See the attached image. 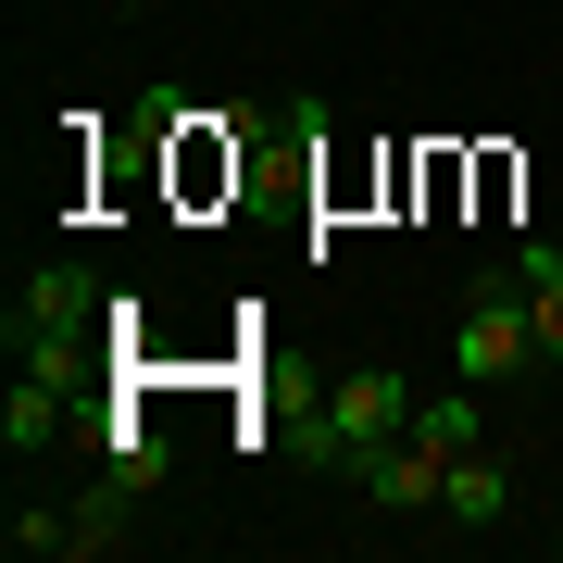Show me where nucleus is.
I'll return each instance as SVG.
<instances>
[{"instance_id": "1", "label": "nucleus", "mask_w": 563, "mask_h": 563, "mask_svg": "<svg viewBox=\"0 0 563 563\" xmlns=\"http://www.w3.org/2000/svg\"><path fill=\"white\" fill-rule=\"evenodd\" d=\"M401 426H413V376H401V363H351V376L325 388V413L301 426V451L339 463V476H363V463L401 439Z\"/></svg>"}, {"instance_id": "2", "label": "nucleus", "mask_w": 563, "mask_h": 563, "mask_svg": "<svg viewBox=\"0 0 563 563\" xmlns=\"http://www.w3.org/2000/svg\"><path fill=\"white\" fill-rule=\"evenodd\" d=\"M526 363H551V351H539V313H526V288L488 263L476 301H463V325H451V376H463V388H514Z\"/></svg>"}, {"instance_id": "3", "label": "nucleus", "mask_w": 563, "mask_h": 563, "mask_svg": "<svg viewBox=\"0 0 563 563\" xmlns=\"http://www.w3.org/2000/svg\"><path fill=\"white\" fill-rule=\"evenodd\" d=\"M88 313H101L88 263H25V288H13V339H88Z\"/></svg>"}, {"instance_id": "4", "label": "nucleus", "mask_w": 563, "mask_h": 563, "mask_svg": "<svg viewBox=\"0 0 563 563\" xmlns=\"http://www.w3.org/2000/svg\"><path fill=\"white\" fill-rule=\"evenodd\" d=\"M363 501H388V514H439V488H451V451L439 439H413V426H401V439H388L376 463H363Z\"/></svg>"}, {"instance_id": "5", "label": "nucleus", "mask_w": 563, "mask_h": 563, "mask_svg": "<svg viewBox=\"0 0 563 563\" xmlns=\"http://www.w3.org/2000/svg\"><path fill=\"white\" fill-rule=\"evenodd\" d=\"M501 514H514V463L476 439V451L451 463V488H439V526H501Z\"/></svg>"}, {"instance_id": "6", "label": "nucleus", "mask_w": 563, "mask_h": 563, "mask_svg": "<svg viewBox=\"0 0 563 563\" xmlns=\"http://www.w3.org/2000/svg\"><path fill=\"white\" fill-rule=\"evenodd\" d=\"M63 401H76V388H63V376H25V363H13V401H0V451H51L63 439Z\"/></svg>"}, {"instance_id": "7", "label": "nucleus", "mask_w": 563, "mask_h": 563, "mask_svg": "<svg viewBox=\"0 0 563 563\" xmlns=\"http://www.w3.org/2000/svg\"><path fill=\"white\" fill-rule=\"evenodd\" d=\"M501 276L526 288V313H539V351L563 363V239H526V251L501 263Z\"/></svg>"}, {"instance_id": "8", "label": "nucleus", "mask_w": 563, "mask_h": 563, "mask_svg": "<svg viewBox=\"0 0 563 563\" xmlns=\"http://www.w3.org/2000/svg\"><path fill=\"white\" fill-rule=\"evenodd\" d=\"M101 476H125V488H163V476H176V439L125 413V426H101Z\"/></svg>"}, {"instance_id": "9", "label": "nucleus", "mask_w": 563, "mask_h": 563, "mask_svg": "<svg viewBox=\"0 0 563 563\" xmlns=\"http://www.w3.org/2000/svg\"><path fill=\"white\" fill-rule=\"evenodd\" d=\"M139 501H151V488L101 476V488H88V501H76V551H113V539H125V514H139Z\"/></svg>"}, {"instance_id": "10", "label": "nucleus", "mask_w": 563, "mask_h": 563, "mask_svg": "<svg viewBox=\"0 0 563 563\" xmlns=\"http://www.w3.org/2000/svg\"><path fill=\"white\" fill-rule=\"evenodd\" d=\"M0 539H13V563H51V551H76V514H13Z\"/></svg>"}]
</instances>
